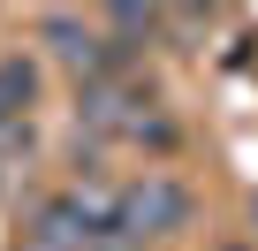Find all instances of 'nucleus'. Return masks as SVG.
Instances as JSON below:
<instances>
[{
    "label": "nucleus",
    "mask_w": 258,
    "mask_h": 251,
    "mask_svg": "<svg viewBox=\"0 0 258 251\" xmlns=\"http://www.w3.org/2000/svg\"><path fill=\"white\" fill-rule=\"evenodd\" d=\"M31 91H38L31 61L8 54V61H0V130H8V122H31Z\"/></svg>",
    "instance_id": "3"
},
{
    "label": "nucleus",
    "mask_w": 258,
    "mask_h": 251,
    "mask_svg": "<svg viewBox=\"0 0 258 251\" xmlns=\"http://www.w3.org/2000/svg\"><path fill=\"white\" fill-rule=\"evenodd\" d=\"M190 221V190L175 175H137L121 183V243H152V236H175Z\"/></svg>",
    "instance_id": "1"
},
{
    "label": "nucleus",
    "mask_w": 258,
    "mask_h": 251,
    "mask_svg": "<svg viewBox=\"0 0 258 251\" xmlns=\"http://www.w3.org/2000/svg\"><path fill=\"white\" fill-rule=\"evenodd\" d=\"M38 38L53 46V61H61V69H69L84 91H91V84H106V76L121 69V46H114L106 31L76 23V16H46V23H38Z\"/></svg>",
    "instance_id": "2"
},
{
    "label": "nucleus",
    "mask_w": 258,
    "mask_h": 251,
    "mask_svg": "<svg viewBox=\"0 0 258 251\" xmlns=\"http://www.w3.org/2000/svg\"><path fill=\"white\" fill-rule=\"evenodd\" d=\"M106 31H114V38H152V31H160V16H152V8H114V16H106Z\"/></svg>",
    "instance_id": "4"
}]
</instances>
